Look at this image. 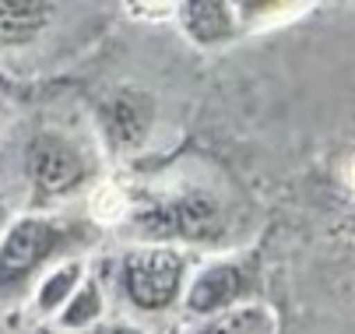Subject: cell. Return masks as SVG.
<instances>
[{"mask_svg":"<svg viewBox=\"0 0 355 334\" xmlns=\"http://www.w3.org/2000/svg\"><path fill=\"white\" fill-rule=\"evenodd\" d=\"M176 4H180V0H130V8H134L137 15H144V18H162V15H169Z\"/></svg>","mask_w":355,"mask_h":334,"instance_id":"13","label":"cell"},{"mask_svg":"<svg viewBox=\"0 0 355 334\" xmlns=\"http://www.w3.org/2000/svg\"><path fill=\"white\" fill-rule=\"evenodd\" d=\"M151 120H155V103L148 91L134 85L116 88L98 106V123H103V134L116 152H137L151 130Z\"/></svg>","mask_w":355,"mask_h":334,"instance_id":"5","label":"cell"},{"mask_svg":"<svg viewBox=\"0 0 355 334\" xmlns=\"http://www.w3.org/2000/svg\"><path fill=\"white\" fill-rule=\"evenodd\" d=\"M183 281H187V257L159 240L151 247L130 250L120 267V289L127 303L137 306L141 313L169 310L183 292Z\"/></svg>","mask_w":355,"mask_h":334,"instance_id":"3","label":"cell"},{"mask_svg":"<svg viewBox=\"0 0 355 334\" xmlns=\"http://www.w3.org/2000/svg\"><path fill=\"white\" fill-rule=\"evenodd\" d=\"M137 225L151 240H183V243H211L229 229L225 201L215 190H180V194L141 208Z\"/></svg>","mask_w":355,"mask_h":334,"instance_id":"2","label":"cell"},{"mask_svg":"<svg viewBox=\"0 0 355 334\" xmlns=\"http://www.w3.org/2000/svg\"><path fill=\"white\" fill-rule=\"evenodd\" d=\"M250 296V271L239 261H215L187 289V310L197 317H215Z\"/></svg>","mask_w":355,"mask_h":334,"instance_id":"6","label":"cell"},{"mask_svg":"<svg viewBox=\"0 0 355 334\" xmlns=\"http://www.w3.org/2000/svg\"><path fill=\"white\" fill-rule=\"evenodd\" d=\"M205 331H246V334L278 331V313L268 303H261V299H243V303L208 317Z\"/></svg>","mask_w":355,"mask_h":334,"instance_id":"9","label":"cell"},{"mask_svg":"<svg viewBox=\"0 0 355 334\" xmlns=\"http://www.w3.org/2000/svg\"><path fill=\"white\" fill-rule=\"evenodd\" d=\"M103 310V296H98V285L95 281H81V289L67 299V306L60 310V320L67 327H81V324H92Z\"/></svg>","mask_w":355,"mask_h":334,"instance_id":"12","label":"cell"},{"mask_svg":"<svg viewBox=\"0 0 355 334\" xmlns=\"http://www.w3.org/2000/svg\"><path fill=\"white\" fill-rule=\"evenodd\" d=\"M49 18H53L49 0H0V42L25 46L42 35Z\"/></svg>","mask_w":355,"mask_h":334,"instance_id":"8","label":"cell"},{"mask_svg":"<svg viewBox=\"0 0 355 334\" xmlns=\"http://www.w3.org/2000/svg\"><path fill=\"white\" fill-rule=\"evenodd\" d=\"M74 236V225L49 215L18 218L0 240V296L21 292Z\"/></svg>","mask_w":355,"mask_h":334,"instance_id":"1","label":"cell"},{"mask_svg":"<svg viewBox=\"0 0 355 334\" xmlns=\"http://www.w3.org/2000/svg\"><path fill=\"white\" fill-rule=\"evenodd\" d=\"M306 4H310V0H232L239 21L250 25V28H264V25H275V21H288Z\"/></svg>","mask_w":355,"mask_h":334,"instance_id":"10","label":"cell"},{"mask_svg":"<svg viewBox=\"0 0 355 334\" xmlns=\"http://www.w3.org/2000/svg\"><path fill=\"white\" fill-rule=\"evenodd\" d=\"M180 25L197 46H218L236 35L239 15L232 8V0H183Z\"/></svg>","mask_w":355,"mask_h":334,"instance_id":"7","label":"cell"},{"mask_svg":"<svg viewBox=\"0 0 355 334\" xmlns=\"http://www.w3.org/2000/svg\"><path fill=\"white\" fill-rule=\"evenodd\" d=\"M25 173L32 183V197L35 201H60L74 194L78 186H85L92 166L85 148L74 137L60 130H39L28 141V155H25Z\"/></svg>","mask_w":355,"mask_h":334,"instance_id":"4","label":"cell"},{"mask_svg":"<svg viewBox=\"0 0 355 334\" xmlns=\"http://www.w3.org/2000/svg\"><path fill=\"white\" fill-rule=\"evenodd\" d=\"M78 289H81V264H64V267H57L53 274L42 281V289H39V306H42L46 313H53L57 306L64 310L67 299H71Z\"/></svg>","mask_w":355,"mask_h":334,"instance_id":"11","label":"cell"}]
</instances>
